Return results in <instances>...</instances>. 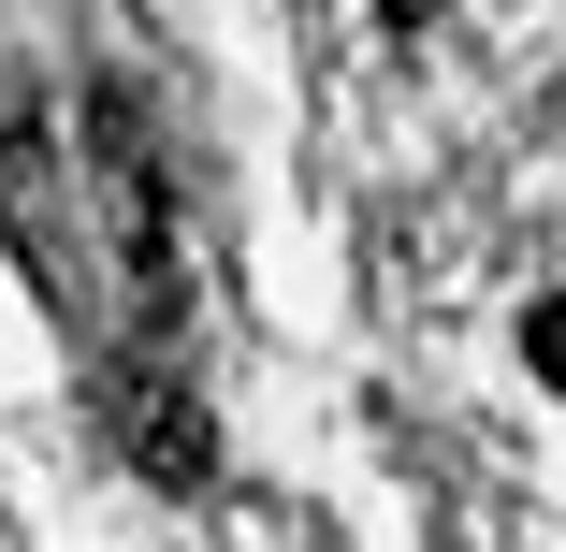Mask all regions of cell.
<instances>
[{
  "label": "cell",
  "instance_id": "obj_2",
  "mask_svg": "<svg viewBox=\"0 0 566 552\" xmlns=\"http://www.w3.org/2000/svg\"><path fill=\"white\" fill-rule=\"evenodd\" d=\"M117 466L160 480V494H218V407H203L175 364H132V378H117Z\"/></svg>",
  "mask_w": 566,
  "mask_h": 552
},
{
  "label": "cell",
  "instance_id": "obj_5",
  "mask_svg": "<svg viewBox=\"0 0 566 552\" xmlns=\"http://www.w3.org/2000/svg\"><path fill=\"white\" fill-rule=\"evenodd\" d=\"M0 146H15V87H0Z\"/></svg>",
  "mask_w": 566,
  "mask_h": 552
},
{
  "label": "cell",
  "instance_id": "obj_4",
  "mask_svg": "<svg viewBox=\"0 0 566 552\" xmlns=\"http://www.w3.org/2000/svg\"><path fill=\"white\" fill-rule=\"evenodd\" d=\"M378 30H436V0H378Z\"/></svg>",
  "mask_w": 566,
  "mask_h": 552
},
{
  "label": "cell",
  "instance_id": "obj_3",
  "mask_svg": "<svg viewBox=\"0 0 566 552\" xmlns=\"http://www.w3.org/2000/svg\"><path fill=\"white\" fill-rule=\"evenodd\" d=\"M523 378H537V393H566V291H537V305H523Z\"/></svg>",
  "mask_w": 566,
  "mask_h": 552
},
{
  "label": "cell",
  "instance_id": "obj_1",
  "mask_svg": "<svg viewBox=\"0 0 566 552\" xmlns=\"http://www.w3.org/2000/svg\"><path fill=\"white\" fill-rule=\"evenodd\" d=\"M87 175H102V218H117L132 320H146V335H175V320H189V233H175V175L146 160L132 102H87Z\"/></svg>",
  "mask_w": 566,
  "mask_h": 552
}]
</instances>
